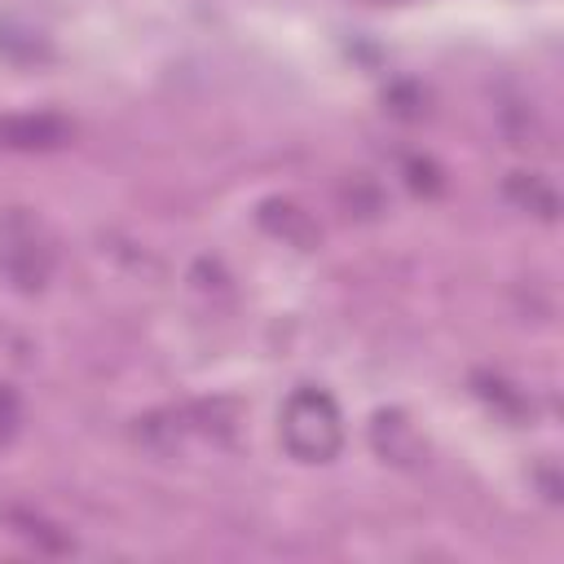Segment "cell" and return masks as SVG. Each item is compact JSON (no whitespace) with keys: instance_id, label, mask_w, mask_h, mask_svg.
Instances as JSON below:
<instances>
[{"instance_id":"9","label":"cell","mask_w":564,"mask_h":564,"mask_svg":"<svg viewBox=\"0 0 564 564\" xmlns=\"http://www.w3.org/2000/svg\"><path fill=\"white\" fill-rule=\"evenodd\" d=\"M405 181H410V189H419V194H436V189H441V172H436L432 159H405Z\"/></svg>"},{"instance_id":"1","label":"cell","mask_w":564,"mask_h":564,"mask_svg":"<svg viewBox=\"0 0 564 564\" xmlns=\"http://www.w3.org/2000/svg\"><path fill=\"white\" fill-rule=\"evenodd\" d=\"M282 445L300 463H330L344 445V414L326 388H295L282 405Z\"/></svg>"},{"instance_id":"6","label":"cell","mask_w":564,"mask_h":564,"mask_svg":"<svg viewBox=\"0 0 564 564\" xmlns=\"http://www.w3.org/2000/svg\"><path fill=\"white\" fill-rule=\"evenodd\" d=\"M502 194H507L516 207H524V212H533V216H542V220H555V212H560L555 185H551L546 176H538V172H511L507 185H502Z\"/></svg>"},{"instance_id":"8","label":"cell","mask_w":564,"mask_h":564,"mask_svg":"<svg viewBox=\"0 0 564 564\" xmlns=\"http://www.w3.org/2000/svg\"><path fill=\"white\" fill-rule=\"evenodd\" d=\"M383 101H388V110L401 115V119H419V115H423V110H419V106H423V93H419L414 84H397V88H388Z\"/></svg>"},{"instance_id":"2","label":"cell","mask_w":564,"mask_h":564,"mask_svg":"<svg viewBox=\"0 0 564 564\" xmlns=\"http://www.w3.org/2000/svg\"><path fill=\"white\" fill-rule=\"evenodd\" d=\"M0 273L18 291H40L53 278V238L26 207L0 216Z\"/></svg>"},{"instance_id":"4","label":"cell","mask_w":564,"mask_h":564,"mask_svg":"<svg viewBox=\"0 0 564 564\" xmlns=\"http://www.w3.org/2000/svg\"><path fill=\"white\" fill-rule=\"evenodd\" d=\"M370 445L383 463H397V467H410L423 458V436L414 432V423L401 410H379L370 419Z\"/></svg>"},{"instance_id":"10","label":"cell","mask_w":564,"mask_h":564,"mask_svg":"<svg viewBox=\"0 0 564 564\" xmlns=\"http://www.w3.org/2000/svg\"><path fill=\"white\" fill-rule=\"evenodd\" d=\"M13 427H18V397H13V388L0 383V441H9Z\"/></svg>"},{"instance_id":"7","label":"cell","mask_w":564,"mask_h":564,"mask_svg":"<svg viewBox=\"0 0 564 564\" xmlns=\"http://www.w3.org/2000/svg\"><path fill=\"white\" fill-rule=\"evenodd\" d=\"M0 53L13 57V62H35V57H44L48 48H44V40H40L35 31L13 26V22H0Z\"/></svg>"},{"instance_id":"3","label":"cell","mask_w":564,"mask_h":564,"mask_svg":"<svg viewBox=\"0 0 564 564\" xmlns=\"http://www.w3.org/2000/svg\"><path fill=\"white\" fill-rule=\"evenodd\" d=\"M70 119L57 110H22V115H0V145L4 150H53L70 141Z\"/></svg>"},{"instance_id":"5","label":"cell","mask_w":564,"mask_h":564,"mask_svg":"<svg viewBox=\"0 0 564 564\" xmlns=\"http://www.w3.org/2000/svg\"><path fill=\"white\" fill-rule=\"evenodd\" d=\"M256 216H260V225H264L273 238L291 242V247H300V251L317 247V238H322L317 220H313V216H308L300 203H291V198H264Z\"/></svg>"}]
</instances>
